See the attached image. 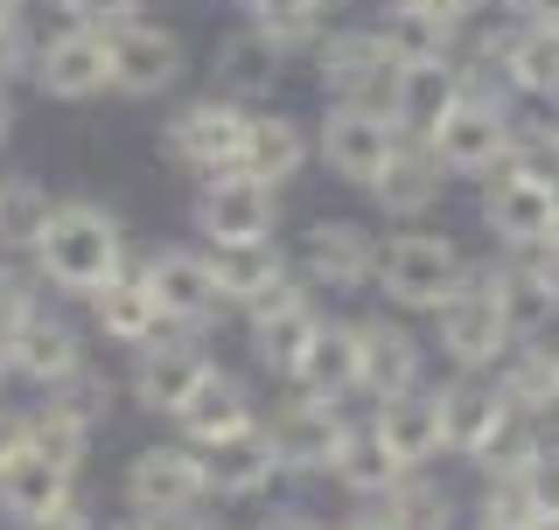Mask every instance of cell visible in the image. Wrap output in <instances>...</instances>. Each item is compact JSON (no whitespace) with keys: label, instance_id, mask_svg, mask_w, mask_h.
Masks as SVG:
<instances>
[{"label":"cell","instance_id":"cell-1","mask_svg":"<svg viewBox=\"0 0 559 530\" xmlns=\"http://www.w3.org/2000/svg\"><path fill=\"white\" fill-rule=\"evenodd\" d=\"M28 265H35V279H43L49 293L92 300L105 279H119L133 265L127 258V224H119L105 203H92V196H57L49 224L28 244Z\"/></svg>","mask_w":559,"mask_h":530},{"label":"cell","instance_id":"cell-2","mask_svg":"<svg viewBox=\"0 0 559 530\" xmlns=\"http://www.w3.org/2000/svg\"><path fill=\"white\" fill-rule=\"evenodd\" d=\"M119 503H127V517H147V523L197 517V509L210 503L203 454L182 447V439H154V447H140L127 461V474H119Z\"/></svg>","mask_w":559,"mask_h":530},{"label":"cell","instance_id":"cell-3","mask_svg":"<svg viewBox=\"0 0 559 530\" xmlns=\"http://www.w3.org/2000/svg\"><path fill=\"white\" fill-rule=\"evenodd\" d=\"M462 279H468V265L441 231H399L371 265V287L392 300V308H427V314L462 293Z\"/></svg>","mask_w":559,"mask_h":530},{"label":"cell","instance_id":"cell-4","mask_svg":"<svg viewBox=\"0 0 559 530\" xmlns=\"http://www.w3.org/2000/svg\"><path fill=\"white\" fill-rule=\"evenodd\" d=\"M245 119H252L245 105L217 98V92H203V98H189V105H175V112H168L162 147H168V161H175V168H189L197 182H210V174H231V168H238Z\"/></svg>","mask_w":559,"mask_h":530},{"label":"cell","instance_id":"cell-5","mask_svg":"<svg viewBox=\"0 0 559 530\" xmlns=\"http://www.w3.org/2000/svg\"><path fill=\"white\" fill-rule=\"evenodd\" d=\"M314 77H322V98L329 105H364V112H384L392 119V84H399V63L378 49L371 28H336L314 43Z\"/></svg>","mask_w":559,"mask_h":530},{"label":"cell","instance_id":"cell-6","mask_svg":"<svg viewBox=\"0 0 559 530\" xmlns=\"http://www.w3.org/2000/svg\"><path fill=\"white\" fill-rule=\"evenodd\" d=\"M0 349H8V377L28 384L35 398L63 392L78 370H92V342H84V328L70 322V314H57V308H35Z\"/></svg>","mask_w":559,"mask_h":530},{"label":"cell","instance_id":"cell-7","mask_svg":"<svg viewBox=\"0 0 559 530\" xmlns=\"http://www.w3.org/2000/svg\"><path fill=\"white\" fill-rule=\"evenodd\" d=\"M133 273H140V287H147V300L162 308V322L175 335H203L224 314L217 279H210V258L197 252V244H162V252H147Z\"/></svg>","mask_w":559,"mask_h":530},{"label":"cell","instance_id":"cell-8","mask_svg":"<svg viewBox=\"0 0 559 530\" xmlns=\"http://www.w3.org/2000/svg\"><path fill=\"white\" fill-rule=\"evenodd\" d=\"M189 224H197L203 252H217V244H259L273 238L280 224V189L266 182H245V174H210L197 189V203H189Z\"/></svg>","mask_w":559,"mask_h":530},{"label":"cell","instance_id":"cell-9","mask_svg":"<svg viewBox=\"0 0 559 530\" xmlns=\"http://www.w3.org/2000/svg\"><path fill=\"white\" fill-rule=\"evenodd\" d=\"M210 377V349H203V335H154L147 349H133V363H127V398L140 405V412H154V419H175L189 405V392Z\"/></svg>","mask_w":559,"mask_h":530},{"label":"cell","instance_id":"cell-10","mask_svg":"<svg viewBox=\"0 0 559 530\" xmlns=\"http://www.w3.org/2000/svg\"><path fill=\"white\" fill-rule=\"evenodd\" d=\"M105 63H112V92L119 98H162L182 84V35L162 22H119L105 28Z\"/></svg>","mask_w":559,"mask_h":530},{"label":"cell","instance_id":"cell-11","mask_svg":"<svg viewBox=\"0 0 559 530\" xmlns=\"http://www.w3.org/2000/svg\"><path fill=\"white\" fill-rule=\"evenodd\" d=\"M259 433H266L280 474H329V468H336V454H343V439H349V426H343L336 405L301 398V392L280 405V412H273Z\"/></svg>","mask_w":559,"mask_h":530},{"label":"cell","instance_id":"cell-12","mask_svg":"<svg viewBox=\"0 0 559 530\" xmlns=\"http://www.w3.org/2000/svg\"><path fill=\"white\" fill-rule=\"evenodd\" d=\"M28 84L43 98H57V105H92L98 92H112V63H105V35L98 28H57V35H43L35 43V70H28Z\"/></svg>","mask_w":559,"mask_h":530},{"label":"cell","instance_id":"cell-13","mask_svg":"<svg viewBox=\"0 0 559 530\" xmlns=\"http://www.w3.org/2000/svg\"><path fill=\"white\" fill-rule=\"evenodd\" d=\"M314 154L329 161V174H336V182L371 189L378 174H384V161L399 154V127H392L384 112H364V105H329Z\"/></svg>","mask_w":559,"mask_h":530},{"label":"cell","instance_id":"cell-14","mask_svg":"<svg viewBox=\"0 0 559 530\" xmlns=\"http://www.w3.org/2000/svg\"><path fill=\"white\" fill-rule=\"evenodd\" d=\"M70 503H78V468H63V461H49V454H35V447L14 439V454L0 461V523L43 530Z\"/></svg>","mask_w":559,"mask_h":530},{"label":"cell","instance_id":"cell-15","mask_svg":"<svg viewBox=\"0 0 559 530\" xmlns=\"http://www.w3.org/2000/svg\"><path fill=\"white\" fill-rule=\"evenodd\" d=\"M511 140H518L511 112H497V105H454L419 147L441 161V174H497L503 154H511Z\"/></svg>","mask_w":559,"mask_h":530},{"label":"cell","instance_id":"cell-16","mask_svg":"<svg viewBox=\"0 0 559 530\" xmlns=\"http://www.w3.org/2000/svg\"><path fill=\"white\" fill-rule=\"evenodd\" d=\"M245 322H252V357L259 370H273V377H294L314 342V328H322V308L301 293V279H287L280 293H266L259 308H245Z\"/></svg>","mask_w":559,"mask_h":530},{"label":"cell","instance_id":"cell-17","mask_svg":"<svg viewBox=\"0 0 559 530\" xmlns=\"http://www.w3.org/2000/svg\"><path fill=\"white\" fill-rule=\"evenodd\" d=\"M433 322H441V349H448V357L462 363V370L503 363V357H511V342H518L511 322L497 314V300L483 293V279H476V287L462 279V293L441 300V308H433Z\"/></svg>","mask_w":559,"mask_h":530},{"label":"cell","instance_id":"cell-18","mask_svg":"<svg viewBox=\"0 0 559 530\" xmlns=\"http://www.w3.org/2000/svg\"><path fill=\"white\" fill-rule=\"evenodd\" d=\"M371 265H378V244L364 224H349V217H322L308 231L301 244V279L314 293H357V287H371Z\"/></svg>","mask_w":559,"mask_h":530},{"label":"cell","instance_id":"cell-19","mask_svg":"<svg viewBox=\"0 0 559 530\" xmlns=\"http://www.w3.org/2000/svg\"><path fill=\"white\" fill-rule=\"evenodd\" d=\"M245 426H259V412H252V392H245V377H231V370H217L210 363V377L189 392V405L175 412V433H182V447H217V439H231Z\"/></svg>","mask_w":559,"mask_h":530},{"label":"cell","instance_id":"cell-20","mask_svg":"<svg viewBox=\"0 0 559 530\" xmlns=\"http://www.w3.org/2000/svg\"><path fill=\"white\" fill-rule=\"evenodd\" d=\"M357 392H371L378 405L419 392V342L399 322H384V314L357 322Z\"/></svg>","mask_w":559,"mask_h":530},{"label":"cell","instance_id":"cell-21","mask_svg":"<svg viewBox=\"0 0 559 530\" xmlns=\"http://www.w3.org/2000/svg\"><path fill=\"white\" fill-rule=\"evenodd\" d=\"M308 154H314V140L301 119H287V112H252L245 119V147H238V174L245 182H294V174L308 168Z\"/></svg>","mask_w":559,"mask_h":530},{"label":"cell","instance_id":"cell-22","mask_svg":"<svg viewBox=\"0 0 559 530\" xmlns=\"http://www.w3.org/2000/svg\"><path fill=\"white\" fill-rule=\"evenodd\" d=\"M273 447H266V433L259 426H245L231 439H217V447H203V489L217 503H259L273 489Z\"/></svg>","mask_w":559,"mask_h":530},{"label":"cell","instance_id":"cell-23","mask_svg":"<svg viewBox=\"0 0 559 530\" xmlns=\"http://www.w3.org/2000/svg\"><path fill=\"white\" fill-rule=\"evenodd\" d=\"M483 224L497 231V244H511V252H532V244L552 238V189L518 182V174L503 168L497 182L483 189Z\"/></svg>","mask_w":559,"mask_h":530},{"label":"cell","instance_id":"cell-24","mask_svg":"<svg viewBox=\"0 0 559 530\" xmlns=\"http://www.w3.org/2000/svg\"><path fill=\"white\" fill-rule=\"evenodd\" d=\"M210 258V279H217V300L224 308H259L266 293L287 287V252H280L273 238H259V244H217V252H203Z\"/></svg>","mask_w":559,"mask_h":530},{"label":"cell","instance_id":"cell-25","mask_svg":"<svg viewBox=\"0 0 559 530\" xmlns=\"http://www.w3.org/2000/svg\"><path fill=\"white\" fill-rule=\"evenodd\" d=\"M433 405H441V447L448 454H468V461H476V447L503 426V419H511L503 392H497V384H483L476 370H462L448 392H433Z\"/></svg>","mask_w":559,"mask_h":530},{"label":"cell","instance_id":"cell-26","mask_svg":"<svg viewBox=\"0 0 559 530\" xmlns=\"http://www.w3.org/2000/svg\"><path fill=\"white\" fill-rule=\"evenodd\" d=\"M84 308H92V328H98L112 349H127V357H133V349H147L154 335H168L162 308L147 300V287H140V273H133V265H127L119 279H105V287H98L92 300H84Z\"/></svg>","mask_w":559,"mask_h":530},{"label":"cell","instance_id":"cell-27","mask_svg":"<svg viewBox=\"0 0 559 530\" xmlns=\"http://www.w3.org/2000/svg\"><path fill=\"white\" fill-rule=\"evenodd\" d=\"M454 105H462V70L454 63H413L392 84V127H399V140H427Z\"/></svg>","mask_w":559,"mask_h":530},{"label":"cell","instance_id":"cell-28","mask_svg":"<svg viewBox=\"0 0 559 530\" xmlns=\"http://www.w3.org/2000/svg\"><path fill=\"white\" fill-rule=\"evenodd\" d=\"M378 447L392 454L406 474H419L441 454V405H433V392H406V398H384L378 419H371Z\"/></svg>","mask_w":559,"mask_h":530},{"label":"cell","instance_id":"cell-29","mask_svg":"<svg viewBox=\"0 0 559 530\" xmlns=\"http://www.w3.org/2000/svg\"><path fill=\"white\" fill-rule=\"evenodd\" d=\"M280 49L266 43L259 28H231L217 43V57H210V70H217V98H231V105H245L252 112L259 98H273V84H280Z\"/></svg>","mask_w":559,"mask_h":530},{"label":"cell","instance_id":"cell-30","mask_svg":"<svg viewBox=\"0 0 559 530\" xmlns=\"http://www.w3.org/2000/svg\"><path fill=\"white\" fill-rule=\"evenodd\" d=\"M294 392L301 398H322V405H343L349 392H357V322H322L308 342L301 370H294Z\"/></svg>","mask_w":559,"mask_h":530},{"label":"cell","instance_id":"cell-31","mask_svg":"<svg viewBox=\"0 0 559 530\" xmlns=\"http://www.w3.org/2000/svg\"><path fill=\"white\" fill-rule=\"evenodd\" d=\"M441 161H433L419 140H399V154L384 161V174L371 182V196H378V209L384 217H427L433 203H441Z\"/></svg>","mask_w":559,"mask_h":530},{"label":"cell","instance_id":"cell-32","mask_svg":"<svg viewBox=\"0 0 559 530\" xmlns=\"http://www.w3.org/2000/svg\"><path fill=\"white\" fill-rule=\"evenodd\" d=\"M483 293L497 300V314L511 322V335H532V328H546L552 322V287L538 279V265H532V252H511L503 265H489L483 273Z\"/></svg>","mask_w":559,"mask_h":530},{"label":"cell","instance_id":"cell-33","mask_svg":"<svg viewBox=\"0 0 559 530\" xmlns=\"http://www.w3.org/2000/svg\"><path fill=\"white\" fill-rule=\"evenodd\" d=\"M497 63H503V84H511V92H524V98H559V28L524 22Z\"/></svg>","mask_w":559,"mask_h":530},{"label":"cell","instance_id":"cell-34","mask_svg":"<svg viewBox=\"0 0 559 530\" xmlns=\"http://www.w3.org/2000/svg\"><path fill=\"white\" fill-rule=\"evenodd\" d=\"M245 14H252L245 28H259V35H266V43L280 49V57H294V49L322 43L329 0H245Z\"/></svg>","mask_w":559,"mask_h":530},{"label":"cell","instance_id":"cell-35","mask_svg":"<svg viewBox=\"0 0 559 530\" xmlns=\"http://www.w3.org/2000/svg\"><path fill=\"white\" fill-rule=\"evenodd\" d=\"M329 474H336V482L349 489V496H364V503H371V496L384 503V496H392L399 482H406V468H399L392 454L378 447V433H371V426L343 439V454H336V468H329Z\"/></svg>","mask_w":559,"mask_h":530},{"label":"cell","instance_id":"cell-36","mask_svg":"<svg viewBox=\"0 0 559 530\" xmlns=\"http://www.w3.org/2000/svg\"><path fill=\"white\" fill-rule=\"evenodd\" d=\"M49 209H57V196H49L35 174H0V252L28 258V244L49 224Z\"/></svg>","mask_w":559,"mask_h":530},{"label":"cell","instance_id":"cell-37","mask_svg":"<svg viewBox=\"0 0 559 530\" xmlns=\"http://www.w3.org/2000/svg\"><path fill=\"white\" fill-rule=\"evenodd\" d=\"M371 35H378V49H384L399 70H413V63H448V43H454L441 22H427V14H413V8H392V14H384V28H371Z\"/></svg>","mask_w":559,"mask_h":530},{"label":"cell","instance_id":"cell-38","mask_svg":"<svg viewBox=\"0 0 559 530\" xmlns=\"http://www.w3.org/2000/svg\"><path fill=\"white\" fill-rule=\"evenodd\" d=\"M497 392H503V405L511 412H546L552 405V349H511L503 357V370H497Z\"/></svg>","mask_w":559,"mask_h":530},{"label":"cell","instance_id":"cell-39","mask_svg":"<svg viewBox=\"0 0 559 530\" xmlns=\"http://www.w3.org/2000/svg\"><path fill=\"white\" fill-rule=\"evenodd\" d=\"M532 454H538V433H532V419H524V412H511V419H503V426H497V433H489L483 447H476V468L489 474V482H518Z\"/></svg>","mask_w":559,"mask_h":530},{"label":"cell","instance_id":"cell-40","mask_svg":"<svg viewBox=\"0 0 559 530\" xmlns=\"http://www.w3.org/2000/svg\"><path fill=\"white\" fill-rule=\"evenodd\" d=\"M35 308H49V287L35 279V265L22 252H0V342H8Z\"/></svg>","mask_w":559,"mask_h":530},{"label":"cell","instance_id":"cell-41","mask_svg":"<svg viewBox=\"0 0 559 530\" xmlns=\"http://www.w3.org/2000/svg\"><path fill=\"white\" fill-rule=\"evenodd\" d=\"M384 517H392V530H448L454 503H448V489H433V482H419V474H406V482L384 496Z\"/></svg>","mask_w":559,"mask_h":530},{"label":"cell","instance_id":"cell-42","mask_svg":"<svg viewBox=\"0 0 559 530\" xmlns=\"http://www.w3.org/2000/svg\"><path fill=\"white\" fill-rule=\"evenodd\" d=\"M518 489H524V503H532V523H559V439L552 447L538 439V454L524 461Z\"/></svg>","mask_w":559,"mask_h":530},{"label":"cell","instance_id":"cell-43","mask_svg":"<svg viewBox=\"0 0 559 530\" xmlns=\"http://www.w3.org/2000/svg\"><path fill=\"white\" fill-rule=\"evenodd\" d=\"M503 168H511L518 182L559 189V140H552V127H546V133H518V140H511V154H503Z\"/></svg>","mask_w":559,"mask_h":530},{"label":"cell","instance_id":"cell-44","mask_svg":"<svg viewBox=\"0 0 559 530\" xmlns=\"http://www.w3.org/2000/svg\"><path fill=\"white\" fill-rule=\"evenodd\" d=\"M35 43H43V35H35L22 14H14V22H0V84H8V92L35 70Z\"/></svg>","mask_w":559,"mask_h":530},{"label":"cell","instance_id":"cell-45","mask_svg":"<svg viewBox=\"0 0 559 530\" xmlns=\"http://www.w3.org/2000/svg\"><path fill=\"white\" fill-rule=\"evenodd\" d=\"M483 530H538V523H532V503H524L518 482H489V496H483Z\"/></svg>","mask_w":559,"mask_h":530},{"label":"cell","instance_id":"cell-46","mask_svg":"<svg viewBox=\"0 0 559 530\" xmlns=\"http://www.w3.org/2000/svg\"><path fill=\"white\" fill-rule=\"evenodd\" d=\"M57 8L70 14V28H119V22H140V8L147 0H57Z\"/></svg>","mask_w":559,"mask_h":530},{"label":"cell","instance_id":"cell-47","mask_svg":"<svg viewBox=\"0 0 559 530\" xmlns=\"http://www.w3.org/2000/svg\"><path fill=\"white\" fill-rule=\"evenodd\" d=\"M399 8H413V14H427V22H441L448 35L468 22V8H476V0H399Z\"/></svg>","mask_w":559,"mask_h":530},{"label":"cell","instance_id":"cell-48","mask_svg":"<svg viewBox=\"0 0 559 530\" xmlns=\"http://www.w3.org/2000/svg\"><path fill=\"white\" fill-rule=\"evenodd\" d=\"M259 530H322L308 517V509H266V517H259Z\"/></svg>","mask_w":559,"mask_h":530},{"label":"cell","instance_id":"cell-49","mask_svg":"<svg viewBox=\"0 0 559 530\" xmlns=\"http://www.w3.org/2000/svg\"><path fill=\"white\" fill-rule=\"evenodd\" d=\"M43 530H105V523H98V517H92L84 503H70V509H57V517H49Z\"/></svg>","mask_w":559,"mask_h":530},{"label":"cell","instance_id":"cell-50","mask_svg":"<svg viewBox=\"0 0 559 530\" xmlns=\"http://www.w3.org/2000/svg\"><path fill=\"white\" fill-rule=\"evenodd\" d=\"M14 439H22V412H14V405H0V461L14 454Z\"/></svg>","mask_w":559,"mask_h":530},{"label":"cell","instance_id":"cell-51","mask_svg":"<svg viewBox=\"0 0 559 530\" xmlns=\"http://www.w3.org/2000/svg\"><path fill=\"white\" fill-rule=\"evenodd\" d=\"M14 127H22V112H14V92H8V84H0V147H8V140H14Z\"/></svg>","mask_w":559,"mask_h":530},{"label":"cell","instance_id":"cell-52","mask_svg":"<svg viewBox=\"0 0 559 530\" xmlns=\"http://www.w3.org/2000/svg\"><path fill=\"white\" fill-rule=\"evenodd\" d=\"M518 8H524V14H532V22H538V28H559V0H518Z\"/></svg>","mask_w":559,"mask_h":530},{"label":"cell","instance_id":"cell-53","mask_svg":"<svg viewBox=\"0 0 559 530\" xmlns=\"http://www.w3.org/2000/svg\"><path fill=\"white\" fill-rule=\"evenodd\" d=\"M343 530H392V517H384V509H364V517H349Z\"/></svg>","mask_w":559,"mask_h":530},{"label":"cell","instance_id":"cell-54","mask_svg":"<svg viewBox=\"0 0 559 530\" xmlns=\"http://www.w3.org/2000/svg\"><path fill=\"white\" fill-rule=\"evenodd\" d=\"M168 530H231V523H217V517H175Z\"/></svg>","mask_w":559,"mask_h":530},{"label":"cell","instance_id":"cell-55","mask_svg":"<svg viewBox=\"0 0 559 530\" xmlns=\"http://www.w3.org/2000/svg\"><path fill=\"white\" fill-rule=\"evenodd\" d=\"M112 530H168V523H147V517H127V523H112Z\"/></svg>","mask_w":559,"mask_h":530},{"label":"cell","instance_id":"cell-56","mask_svg":"<svg viewBox=\"0 0 559 530\" xmlns=\"http://www.w3.org/2000/svg\"><path fill=\"white\" fill-rule=\"evenodd\" d=\"M28 8V0H0V22H14V14H22Z\"/></svg>","mask_w":559,"mask_h":530},{"label":"cell","instance_id":"cell-57","mask_svg":"<svg viewBox=\"0 0 559 530\" xmlns=\"http://www.w3.org/2000/svg\"><path fill=\"white\" fill-rule=\"evenodd\" d=\"M8 384H14V377H8V349H0V405H8Z\"/></svg>","mask_w":559,"mask_h":530},{"label":"cell","instance_id":"cell-58","mask_svg":"<svg viewBox=\"0 0 559 530\" xmlns=\"http://www.w3.org/2000/svg\"><path fill=\"white\" fill-rule=\"evenodd\" d=\"M552 405H559V349H552Z\"/></svg>","mask_w":559,"mask_h":530},{"label":"cell","instance_id":"cell-59","mask_svg":"<svg viewBox=\"0 0 559 530\" xmlns=\"http://www.w3.org/2000/svg\"><path fill=\"white\" fill-rule=\"evenodd\" d=\"M552 238H559V189H552Z\"/></svg>","mask_w":559,"mask_h":530},{"label":"cell","instance_id":"cell-60","mask_svg":"<svg viewBox=\"0 0 559 530\" xmlns=\"http://www.w3.org/2000/svg\"><path fill=\"white\" fill-rule=\"evenodd\" d=\"M552 140H559V112H552Z\"/></svg>","mask_w":559,"mask_h":530},{"label":"cell","instance_id":"cell-61","mask_svg":"<svg viewBox=\"0 0 559 530\" xmlns=\"http://www.w3.org/2000/svg\"><path fill=\"white\" fill-rule=\"evenodd\" d=\"M538 530H559V523H538Z\"/></svg>","mask_w":559,"mask_h":530},{"label":"cell","instance_id":"cell-62","mask_svg":"<svg viewBox=\"0 0 559 530\" xmlns=\"http://www.w3.org/2000/svg\"><path fill=\"white\" fill-rule=\"evenodd\" d=\"M329 8H336V0H329Z\"/></svg>","mask_w":559,"mask_h":530}]
</instances>
